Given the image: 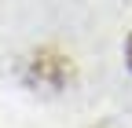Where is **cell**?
I'll use <instances>...</instances> for the list:
<instances>
[{
	"label": "cell",
	"mask_w": 132,
	"mask_h": 128,
	"mask_svg": "<svg viewBox=\"0 0 132 128\" xmlns=\"http://www.w3.org/2000/svg\"><path fill=\"white\" fill-rule=\"evenodd\" d=\"M125 59H128V70H132V37H128V44H125Z\"/></svg>",
	"instance_id": "obj_1"
}]
</instances>
